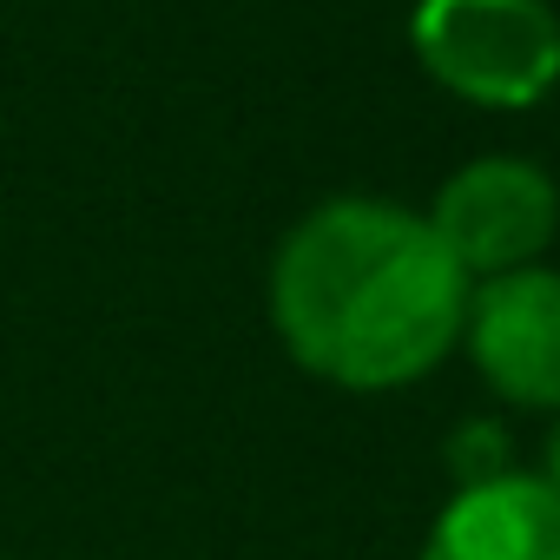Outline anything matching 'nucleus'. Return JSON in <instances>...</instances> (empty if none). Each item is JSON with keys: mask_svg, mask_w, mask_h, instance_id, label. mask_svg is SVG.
Wrapping results in <instances>:
<instances>
[{"mask_svg": "<svg viewBox=\"0 0 560 560\" xmlns=\"http://www.w3.org/2000/svg\"><path fill=\"white\" fill-rule=\"evenodd\" d=\"M468 317V270L422 211L330 198L270 257V324L291 363L337 389H402L429 376Z\"/></svg>", "mask_w": 560, "mask_h": 560, "instance_id": "obj_1", "label": "nucleus"}, {"mask_svg": "<svg viewBox=\"0 0 560 560\" xmlns=\"http://www.w3.org/2000/svg\"><path fill=\"white\" fill-rule=\"evenodd\" d=\"M416 60L468 106L521 113L560 86V21L547 0H422Z\"/></svg>", "mask_w": 560, "mask_h": 560, "instance_id": "obj_2", "label": "nucleus"}, {"mask_svg": "<svg viewBox=\"0 0 560 560\" xmlns=\"http://www.w3.org/2000/svg\"><path fill=\"white\" fill-rule=\"evenodd\" d=\"M429 224L475 284V277H501V270L534 264L553 244L560 191L527 159H475L435 191Z\"/></svg>", "mask_w": 560, "mask_h": 560, "instance_id": "obj_3", "label": "nucleus"}, {"mask_svg": "<svg viewBox=\"0 0 560 560\" xmlns=\"http://www.w3.org/2000/svg\"><path fill=\"white\" fill-rule=\"evenodd\" d=\"M462 343L481 383L514 409H560V270L521 264L468 291Z\"/></svg>", "mask_w": 560, "mask_h": 560, "instance_id": "obj_4", "label": "nucleus"}, {"mask_svg": "<svg viewBox=\"0 0 560 560\" xmlns=\"http://www.w3.org/2000/svg\"><path fill=\"white\" fill-rule=\"evenodd\" d=\"M422 560H560V494L521 468L455 488L422 540Z\"/></svg>", "mask_w": 560, "mask_h": 560, "instance_id": "obj_5", "label": "nucleus"}, {"mask_svg": "<svg viewBox=\"0 0 560 560\" xmlns=\"http://www.w3.org/2000/svg\"><path fill=\"white\" fill-rule=\"evenodd\" d=\"M508 455H514V448H508V435H501L494 422H462V429H455V442H448L455 488H481V481L514 475V462H508Z\"/></svg>", "mask_w": 560, "mask_h": 560, "instance_id": "obj_6", "label": "nucleus"}, {"mask_svg": "<svg viewBox=\"0 0 560 560\" xmlns=\"http://www.w3.org/2000/svg\"><path fill=\"white\" fill-rule=\"evenodd\" d=\"M553 494H560V422H553V435H547V475H540Z\"/></svg>", "mask_w": 560, "mask_h": 560, "instance_id": "obj_7", "label": "nucleus"}]
</instances>
